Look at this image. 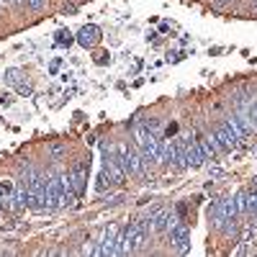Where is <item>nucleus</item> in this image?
I'll list each match as a JSON object with an SVG mask.
<instances>
[{"instance_id": "nucleus-1", "label": "nucleus", "mask_w": 257, "mask_h": 257, "mask_svg": "<svg viewBox=\"0 0 257 257\" xmlns=\"http://www.w3.org/2000/svg\"><path fill=\"white\" fill-rule=\"evenodd\" d=\"M134 142L142 149L147 162H162V142L155 137L152 126H134Z\"/></svg>"}, {"instance_id": "nucleus-4", "label": "nucleus", "mask_w": 257, "mask_h": 257, "mask_svg": "<svg viewBox=\"0 0 257 257\" xmlns=\"http://www.w3.org/2000/svg\"><path fill=\"white\" fill-rule=\"evenodd\" d=\"M103 167L113 175V180H116V183H121V180L128 175V173H126V167L121 165L118 152H116V149H111V147H103Z\"/></svg>"}, {"instance_id": "nucleus-2", "label": "nucleus", "mask_w": 257, "mask_h": 257, "mask_svg": "<svg viewBox=\"0 0 257 257\" xmlns=\"http://www.w3.org/2000/svg\"><path fill=\"white\" fill-rule=\"evenodd\" d=\"M147 234H149V231H147V226H144L142 219L132 221V224L121 231V237H118V254H128V252L142 249L144 242H147Z\"/></svg>"}, {"instance_id": "nucleus-20", "label": "nucleus", "mask_w": 257, "mask_h": 257, "mask_svg": "<svg viewBox=\"0 0 257 257\" xmlns=\"http://www.w3.org/2000/svg\"><path fill=\"white\" fill-rule=\"evenodd\" d=\"M105 57H108V54H105V52H100V54L95 57V62H98V64H103V62H105Z\"/></svg>"}, {"instance_id": "nucleus-15", "label": "nucleus", "mask_w": 257, "mask_h": 257, "mask_svg": "<svg viewBox=\"0 0 257 257\" xmlns=\"http://www.w3.org/2000/svg\"><path fill=\"white\" fill-rule=\"evenodd\" d=\"M234 208H237V213L249 211V208H247V190H239L237 196H234Z\"/></svg>"}, {"instance_id": "nucleus-10", "label": "nucleus", "mask_w": 257, "mask_h": 257, "mask_svg": "<svg viewBox=\"0 0 257 257\" xmlns=\"http://www.w3.org/2000/svg\"><path fill=\"white\" fill-rule=\"evenodd\" d=\"M203 162H206V157H203V152H201L198 139L185 142V167H201Z\"/></svg>"}, {"instance_id": "nucleus-5", "label": "nucleus", "mask_w": 257, "mask_h": 257, "mask_svg": "<svg viewBox=\"0 0 257 257\" xmlns=\"http://www.w3.org/2000/svg\"><path fill=\"white\" fill-rule=\"evenodd\" d=\"M118 237H121L118 224H111L108 229H105L100 244H98L93 252H95V254H118Z\"/></svg>"}, {"instance_id": "nucleus-21", "label": "nucleus", "mask_w": 257, "mask_h": 257, "mask_svg": "<svg viewBox=\"0 0 257 257\" xmlns=\"http://www.w3.org/2000/svg\"><path fill=\"white\" fill-rule=\"evenodd\" d=\"M13 6H26V0H13Z\"/></svg>"}, {"instance_id": "nucleus-8", "label": "nucleus", "mask_w": 257, "mask_h": 257, "mask_svg": "<svg viewBox=\"0 0 257 257\" xmlns=\"http://www.w3.org/2000/svg\"><path fill=\"white\" fill-rule=\"evenodd\" d=\"M213 139L219 142L221 152H224V149H234V147H239V142H242L237 134H234V128H231L229 123H221V126L216 128V132H213Z\"/></svg>"}, {"instance_id": "nucleus-13", "label": "nucleus", "mask_w": 257, "mask_h": 257, "mask_svg": "<svg viewBox=\"0 0 257 257\" xmlns=\"http://www.w3.org/2000/svg\"><path fill=\"white\" fill-rule=\"evenodd\" d=\"M16 183L13 180H0V201H3L8 208H11V201H13V196H16Z\"/></svg>"}, {"instance_id": "nucleus-9", "label": "nucleus", "mask_w": 257, "mask_h": 257, "mask_svg": "<svg viewBox=\"0 0 257 257\" xmlns=\"http://www.w3.org/2000/svg\"><path fill=\"white\" fill-rule=\"evenodd\" d=\"M70 180H72V188H75V193H77V196H82L85 180H88V162H85V160L75 162V165H72V170H70Z\"/></svg>"}, {"instance_id": "nucleus-14", "label": "nucleus", "mask_w": 257, "mask_h": 257, "mask_svg": "<svg viewBox=\"0 0 257 257\" xmlns=\"http://www.w3.org/2000/svg\"><path fill=\"white\" fill-rule=\"evenodd\" d=\"M111 185H116V180H113V175L108 173V170L103 167V173L98 175V193H103L105 188H111Z\"/></svg>"}, {"instance_id": "nucleus-19", "label": "nucleus", "mask_w": 257, "mask_h": 257, "mask_svg": "<svg viewBox=\"0 0 257 257\" xmlns=\"http://www.w3.org/2000/svg\"><path fill=\"white\" fill-rule=\"evenodd\" d=\"M249 121H252V123L257 126V103L252 105V111H249Z\"/></svg>"}, {"instance_id": "nucleus-3", "label": "nucleus", "mask_w": 257, "mask_h": 257, "mask_svg": "<svg viewBox=\"0 0 257 257\" xmlns=\"http://www.w3.org/2000/svg\"><path fill=\"white\" fill-rule=\"evenodd\" d=\"M116 152H118L121 165L126 167L128 175H137V178H144V175H147V160H144L142 152H137V149L128 147V144H118Z\"/></svg>"}, {"instance_id": "nucleus-11", "label": "nucleus", "mask_w": 257, "mask_h": 257, "mask_svg": "<svg viewBox=\"0 0 257 257\" xmlns=\"http://www.w3.org/2000/svg\"><path fill=\"white\" fill-rule=\"evenodd\" d=\"M100 41V29L98 26H82L80 29V34H77V44L80 47H85V49H90V47H95Z\"/></svg>"}, {"instance_id": "nucleus-12", "label": "nucleus", "mask_w": 257, "mask_h": 257, "mask_svg": "<svg viewBox=\"0 0 257 257\" xmlns=\"http://www.w3.org/2000/svg\"><path fill=\"white\" fill-rule=\"evenodd\" d=\"M226 123L234 128V134H237L239 139H247V137L252 134V121L244 118V116H229Z\"/></svg>"}, {"instance_id": "nucleus-16", "label": "nucleus", "mask_w": 257, "mask_h": 257, "mask_svg": "<svg viewBox=\"0 0 257 257\" xmlns=\"http://www.w3.org/2000/svg\"><path fill=\"white\" fill-rule=\"evenodd\" d=\"M70 41H72L70 31H57V44H70Z\"/></svg>"}, {"instance_id": "nucleus-17", "label": "nucleus", "mask_w": 257, "mask_h": 257, "mask_svg": "<svg viewBox=\"0 0 257 257\" xmlns=\"http://www.w3.org/2000/svg\"><path fill=\"white\" fill-rule=\"evenodd\" d=\"M26 6H29L31 11H41V8L47 6V0H26Z\"/></svg>"}, {"instance_id": "nucleus-7", "label": "nucleus", "mask_w": 257, "mask_h": 257, "mask_svg": "<svg viewBox=\"0 0 257 257\" xmlns=\"http://www.w3.org/2000/svg\"><path fill=\"white\" fill-rule=\"evenodd\" d=\"M44 206H47V208H62V188H59V178H57V175L47 178Z\"/></svg>"}, {"instance_id": "nucleus-18", "label": "nucleus", "mask_w": 257, "mask_h": 257, "mask_svg": "<svg viewBox=\"0 0 257 257\" xmlns=\"http://www.w3.org/2000/svg\"><path fill=\"white\" fill-rule=\"evenodd\" d=\"M62 152H64V147H59V144H54V147L49 149V155H52V157H59Z\"/></svg>"}, {"instance_id": "nucleus-6", "label": "nucleus", "mask_w": 257, "mask_h": 257, "mask_svg": "<svg viewBox=\"0 0 257 257\" xmlns=\"http://www.w3.org/2000/svg\"><path fill=\"white\" fill-rule=\"evenodd\" d=\"M170 242H173V249L175 252L185 254L190 249V231H188V226L178 221L173 229H170Z\"/></svg>"}]
</instances>
